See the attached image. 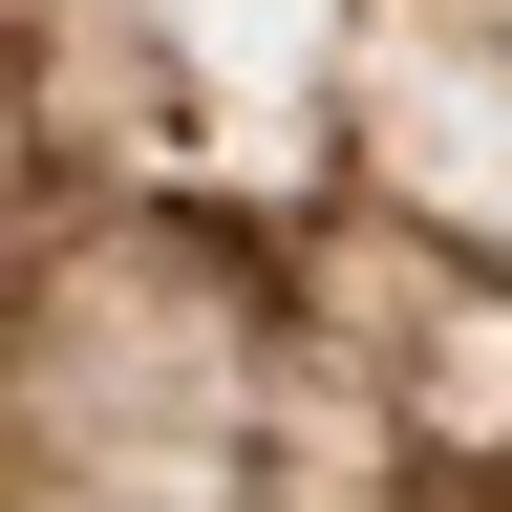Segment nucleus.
Wrapping results in <instances>:
<instances>
[{
  "mask_svg": "<svg viewBox=\"0 0 512 512\" xmlns=\"http://www.w3.org/2000/svg\"><path fill=\"white\" fill-rule=\"evenodd\" d=\"M384 128H406V192L448 235H491V278H512V0H406L384 22Z\"/></svg>",
  "mask_w": 512,
  "mask_h": 512,
  "instance_id": "nucleus-1",
  "label": "nucleus"
}]
</instances>
